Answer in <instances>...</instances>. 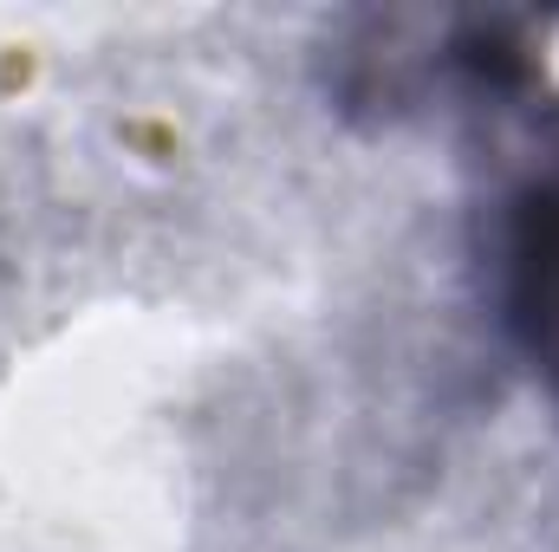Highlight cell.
Returning <instances> with one entry per match:
<instances>
[{
    "instance_id": "6da1fadb",
    "label": "cell",
    "mask_w": 559,
    "mask_h": 552,
    "mask_svg": "<svg viewBox=\"0 0 559 552\" xmlns=\"http://www.w3.org/2000/svg\"><path fill=\"white\" fill-rule=\"evenodd\" d=\"M508 319L521 345L559 377V182L534 189L514 215L508 248Z\"/></svg>"
}]
</instances>
